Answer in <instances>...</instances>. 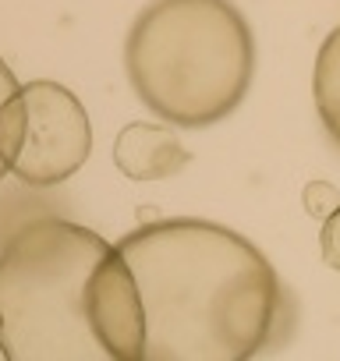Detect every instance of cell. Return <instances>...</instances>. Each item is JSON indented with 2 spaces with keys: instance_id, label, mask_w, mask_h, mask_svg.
<instances>
[{
  "instance_id": "cell-3",
  "label": "cell",
  "mask_w": 340,
  "mask_h": 361,
  "mask_svg": "<svg viewBox=\"0 0 340 361\" xmlns=\"http://www.w3.org/2000/svg\"><path fill=\"white\" fill-rule=\"evenodd\" d=\"M124 71L163 124L213 128L252 89L255 36L231 0H152L128 29Z\"/></svg>"
},
{
  "instance_id": "cell-4",
  "label": "cell",
  "mask_w": 340,
  "mask_h": 361,
  "mask_svg": "<svg viewBox=\"0 0 340 361\" xmlns=\"http://www.w3.org/2000/svg\"><path fill=\"white\" fill-rule=\"evenodd\" d=\"M22 96V138L8 173L29 188H54L75 177L92 152V124L82 99L57 82H29Z\"/></svg>"
},
{
  "instance_id": "cell-7",
  "label": "cell",
  "mask_w": 340,
  "mask_h": 361,
  "mask_svg": "<svg viewBox=\"0 0 340 361\" xmlns=\"http://www.w3.org/2000/svg\"><path fill=\"white\" fill-rule=\"evenodd\" d=\"M18 78L15 71L0 61V177L8 173L11 156L22 138V96H18Z\"/></svg>"
},
{
  "instance_id": "cell-5",
  "label": "cell",
  "mask_w": 340,
  "mask_h": 361,
  "mask_svg": "<svg viewBox=\"0 0 340 361\" xmlns=\"http://www.w3.org/2000/svg\"><path fill=\"white\" fill-rule=\"evenodd\" d=\"M192 163V152L170 124L135 121L114 138V166L131 180H166Z\"/></svg>"
},
{
  "instance_id": "cell-1",
  "label": "cell",
  "mask_w": 340,
  "mask_h": 361,
  "mask_svg": "<svg viewBox=\"0 0 340 361\" xmlns=\"http://www.w3.org/2000/svg\"><path fill=\"white\" fill-rule=\"evenodd\" d=\"M114 248L142 301V361H245L269 347L287 305L284 283L245 234L166 216Z\"/></svg>"
},
{
  "instance_id": "cell-6",
  "label": "cell",
  "mask_w": 340,
  "mask_h": 361,
  "mask_svg": "<svg viewBox=\"0 0 340 361\" xmlns=\"http://www.w3.org/2000/svg\"><path fill=\"white\" fill-rule=\"evenodd\" d=\"M315 110L333 145H340V25L322 39L315 54V75H312Z\"/></svg>"
},
{
  "instance_id": "cell-2",
  "label": "cell",
  "mask_w": 340,
  "mask_h": 361,
  "mask_svg": "<svg viewBox=\"0 0 340 361\" xmlns=\"http://www.w3.org/2000/svg\"><path fill=\"white\" fill-rule=\"evenodd\" d=\"M142 301L121 252L71 220H36L0 252L8 361H142Z\"/></svg>"
},
{
  "instance_id": "cell-9",
  "label": "cell",
  "mask_w": 340,
  "mask_h": 361,
  "mask_svg": "<svg viewBox=\"0 0 340 361\" xmlns=\"http://www.w3.org/2000/svg\"><path fill=\"white\" fill-rule=\"evenodd\" d=\"M319 252H322V262L329 269L340 273V202L336 209L322 220V231H319Z\"/></svg>"
},
{
  "instance_id": "cell-8",
  "label": "cell",
  "mask_w": 340,
  "mask_h": 361,
  "mask_svg": "<svg viewBox=\"0 0 340 361\" xmlns=\"http://www.w3.org/2000/svg\"><path fill=\"white\" fill-rule=\"evenodd\" d=\"M301 199H305V209H308L315 220H326V216L336 209V202H340V195H336V188L329 185V180H308Z\"/></svg>"
}]
</instances>
